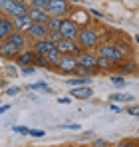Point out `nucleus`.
<instances>
[{"label": "nucleus", "mask_w": 139, "mask_h": 147, "mask_svg": "<svg viewBox=\"0 0 139 147\" xmlns=\"http://www.w3.org/2000/svg\"><path fill=\"white\" fill-rule=\"evenodd\" d=\"M28 135H32V137H42L44 135V131L42 129H30V133Z\"/></svg>", "instance_id": "nucleus-32"}, {"label": "nucleus", "mask_w": 139, "mask_h": 147, "mask_svg": "<svg viewBox=\"0 0 139 147\" xmlns=\"http://www.w3.org/2000/svg\"><path fill=\"white\" fill-rule=\"evenodd\" d=\"M24 36H30L32 40H42V38H48V28H46V24L32 22L30 28L24 32Z\"/></svg>", "instance_id": "nucleus-8"}, {"label": "nucleus", "mask_w": 139, "mask_h": 147, "mask_svg": "<svg viewBox=\"0 0 139 147\" xmlns=\"http://www.w3.org/2000/svg\"><path fill=\"white\" fill-rule=\"evenodd\" d=\"M6 40H8L14 48H18L20 52L26 50V36H24L22 32H16V30H14L12 34H8V36H6Z\"/></svg>", "instance_id": "nucleus-12"}, {"label": "nucleus", "mask_w": 139, "mask_h": 147, "mask_svg": "<svg viewBox=\"0 0 139 147\" xmlns=\"http://www.w3.org/2000/svg\"><path fill=\"white\" fill-rule=\"evenodd\" d=\"M111 82H113L115 86H125V76H113Z\"/></svg>", "instance_id": "nucleus-29"}, {"label": "nucleus", "mask_w": 139, "mask_h": 147, "mask_svg": "<svg viewBox=\"0 0 139 147\" xmlns=\"http://www.w3.org/2000/svg\"><path fill=\"white\" fill-rule=\"evenodd\" d=\"M18 92H20V88L14 86V88H8V90H6V96H16Z\"/></svg>", "instance_id": "nucleus-33"}, {"label": "nucleus", "mask_w": 139, "mask_h": 147, "mask_svg": "<svg viewBox=\"0 0 139 147\" xmlns=\"http://www.w3.org/2000/svg\"><path fill=\"white\" fill-rule=\"evenodd\" d=\"M14 2H18V4H28V0H14Z\"/></svg>", "instance_id": "nucleus-40"}, {"label": "nucleus", "mask_w": 139, "mask_h": 147, "mask_svg": "<svg viewBox=\"0 0 139 147\" xmlns=\"http://www.w3.org/2000/svg\"><path fill=\"white\" fill-rule=\"evenodd\" d=\"M14 4H16L14 0H0V12H2L4 16H8L10 10L14 8Z\"/></svg>", "instance_id": "nucleus-21"}, {"label": "nucleus", "mask_w": 139, "mask_h": 147, "mask_svg": "<svg viewBox=\"0 0 139 147\" xmlns=\"http://www.w3.org/2000/svg\"><path fill=\"white\" fill-rule=\"evenodd\" d=\"M93 147H109V143H107V141H103V139H97V141L93 143Z\"/></svg>", "instance_id": "nucleus-36"}, {"label": "nucleus", "mask_w": 139, "mask_h": 147, "mask_svg": "<svg viewBox=\"0 0 139 147\" xmlns=\"http://www.w3.org/2000/svg\"><path fill=\"white\" fill-rule=\"evenodd\" d=\"M109 109H111V111H115V113H119V111H121V107H119L117 103H111V105H109Z\"/></svg>", "instance_id": "nucleus-38"}, {"label": "nucleus", "mask_w": 139, "mask_h": 147, "mask_svg": "<svg viewBox=\"0 0 139 147\" xmlns=\"http://www.w3.org/2000/svg\"><path fill=\"white\" fill-rule=\"evenodd\" d=\"M74 2H86V0H74Z\"/></svg>", "instance_id": "nucleus-41"}, {"label": "nucleus", "mask_w": 139, "mask_h": 147, "mask_svg": "<svg viewBox=\"0 0 139 147\" xmlns=\"http://www.w3.org/2000/svg\"><path fill=\"white\" fill-rule=\"evenodd\" d=\"M34 66H38V68H50V66H48L46 56H40V54H36V58H34Z\"/></svg>", "instance_id": "nucleus-25"}, {"label": "nucleus", "mask_w": 139, "mask_h": 147, "mask_svg": "<svg viewBox=\"0 0 139 147\" xmlns=\"http://www.w3.org/2000/svg\"><path fill=\"white\" fill-rule=\"evenodd\" d=\"M109 99L111 101H131V96H127V94H111Z\"/></svg>", "instance_id": "nucleus-26"}, {"label": "nucleus", "mask_w": 139, "mask_h": 147, "mask_svg": "<svg viewBox=\"0 0 139 147\" xmlns=\"http://www.w3.org/2000/svg\"><path fill=\"white\" fill-rule=\"evenodd\" d=\"M52 48H54V44H52L48 38L34 40V44H32V52H34V54H40V56H46V54H48Z\"/></svg>", "instance_id": "nucleus-11"}, {"label": "nucleus", "mask_w": 139, "mask_h": 147, "mask_svg": "<svg viewBox=\"0 0 139 147\" xmlns=\"http://www.w3.org/2000/svg\"><path fill=\"white\" fill-rule=\"evenodd\" d=\"M30 90H46V92H50V88H48L44 82H40V84H32V86H30Z\"/></svg>", "instance_id": "nucleus-30"}, {"label": "nucleus", "mask_w": 139, "mask_h": 147, "mask_svg": "<svg viewBox=\"0 0 139 147\" xmlns=\"http://www.w3.org/2000/svg\"><path fill=\"white\" fill-rule=\"evenodd\" d=\"M56 68L62 74H76V70H78V60L72 54H62L60 60H58V64H56Z\"/></svg>", "instance_id": "nucleus-5"}, {"label": "nucleus", "mask_w": 139, "mask_h": 147, "mask_svg": "<svg viewBox=\"0 0 139 147\" xmlns=\"http://www.w3.org/2000/svg\"><path fill=\"white\" fill-rule=\"evenodd\" d=\"M115 147H135V141L133 139H125V141H119Z\"/></svg>", "instance_id": "nucleus-31"}, {"label": "nucleus", "mask_w": 139, "mask_h": 147, "mask_svg": "<svg viewBox=\"0 0 139 147\" xmlns=\"http://www.w3.org/2000/svg\"><path fill=\"white\" fill-rule=\"evenodd\" d=\"M95 66H97V70H103V72H105V70H109L113 64H111L107 58H101V56H97V62H95Z\"/></svg>", "instance_id": "nucleus-23"}, {"label": "nucleus", "mask_w": 139, "mask_h": 147, "mask_svg": "<svg viewBox=\"0 0 139 147\" xmlns=\"http://www.w3.org/2000/svg\"><path fill=\"white\" fill-rule=\"evenodd\" d=\"M30 4L28 6H32V8H40V10H46L48 4H50V0H28Z\"/></svg>", "instance_id": "nucleus-24"}, {"label": "nucleus", "mask_w": 139, "mask_h": 147, "mask_svg": "<svg viewBox=\"0 0 139 147\" xmlns=\"http://www.w3.org/2000/svg\"><path fill=\"white\" fill-rule=\"evenodd\" d=\"M18 52H20V50L14 48L8 40H2V42H0V58H4V60H14V58L18 56Z\"/></svg>", "instance_id": "nucleus-9"}, {"label": "nucleus", "mask_w": 139, "mask_h": 147, "mask_svg": "<svg viewBox=\"0 0 139 147\" xmlns=\"http://www.w3.org/2000/svg\"><path fill=\"white\" fill-rule=\"evenodd\" d=\"M70 96H74L76 99H90L93 96V90L90 86H78L70 92Z\"/></svg>", "instance_id": "nucleus-14"}, {"label": "nucleus", "mask_w": 139, "mask_h": 147, "mask_svg": "<svg viewBox=\"0 0 139 147\" xmlns=\"http://www.w3.org/2000/svg\"><path fill=\"white\" fill-rule=\"evenodd\" d=\"M22 74H26V76L34 74V66H22Z\"/></svg>", "instance_id": "nucleus-34"}, {"label": "nucleus", "mask_w": 139, "mask_h": 147, "mask_svg": "<svg viewBox=\"0 0 139 147\" xmlns=\"http://www.w3.org/2000/svg\"><path fill=\"white\" fill-rule=\"evenodd\" d=\"M28 12V4H14V8L10 10V14H8V18H18V16H24Z\"/></svg>", "instance_id": "nucleus-17"}, {"label": "nucleus", "mask_w": 139, "mask_h": 147, "mask_svg": "<svg viewBox=\"0 0 139 147\" xmlns=\"http://www.w3.org/2000/svg\"><path fill=\"white\" fill-rule=\"evenodd\" d=\"M70 20H74L76 24L80 26V22H84V24L88 22V16H86L84 10H76V12H72V18H70Z\"/></svg>", "instance_id": "nucleus-22"}, {"label": "nucleus", "mask_w": 139, "mask_h": 147, "mask_svg": "<svg viewBox=\"0 0 139 147\" xmlns=\"http://www.w3.org/2000/svg\"><path fill=\"white\" fill-rule=\"evenodd\" d=\"M46 12L56 18H66L70 14V0H50Z\"/></svg>", "instance_id": "nucleus-4"}, {"label": "nucleus", "mask_w": 139, "mask_h": 147, "mask_svg": "<svg viewBox=\"0 0 139 147\" xmlns=\"http://www.w3.org/2000/svg\"><path fill=\"white\" fill-rule=\"evenodd\" d=\"M119 72L125 74V76H127V74H131V72H135V64H133V62H129V66H121V68H119Z\"/></svg>", "instance_id": "nucleus-27"}, {"label": "nucleus", "mask_w": 139, "mask_h": 147, "mask_svg": "<svg viewBox=\"0 0 139 147\" xmlns=\"http://www.w3.org/2000/svg\"><path fill=\"white\" fill-rule=\"evenodd\" d=\"M2 18H4V14H2V12H0V20H2Z\"/></svg>", "instance_id": "nucleus-42"}, {"label": "nucleus", "mask_w": 139, "mask_h": 147, "mask_svg": "<svg viewBox=\"0 0 139 147\" xmlns=\"http://www.w3.org/2000/svg\"><path fill=\"white\" fill-rule=\"evenodd\" d=\"M129 113H131V115H137L139 109H137V107H131V109H129Z\"/></svg>", "instance_id": "nucleus-39"}, {"label": "nucleus", "mask_w": 139, "mask_h": 147, "mask_svg": "<svg viewBox=\"0 0 139 147\" xmlns=\"http://www.w3.org/2000/svg\"><path fill=\"white\" fill-rule=\"evenodd\" d=\"M56 46V50L60 52V54H72V56H78L80 52H82V48L78 46V42L76 40H60L58 44H54Z\"/></svg>", "instance_id": "nucleus-7"}, {"label": "nucleus", "mask_w": 139, "mask_h": 147, "mask_svg": "<svg viewBox=\"0 0 139 147\" xmlns=\"http://www.w3.org/2000/svg\"><path fill=\"white\" fill-rule=\"evenodd\" d=\"M60 24H62V18H56V16H50L46 22L48 32H58L60 30Z\"/></svg>", "instance_id": "nucleus-19"}, {"label": "nucleus", "mask_w": 139, "mask_h": 147, "mask_svg": "<svg viewBox=\"0 0 139 147\" xmlns=\"http://www.w3.org/2000/svg\"><path fill=\"white\" fill-rule=\"evenodd\" d=\"M76 42H78V46H80L82 50L95 48V46H97V42H99V36H97V32H95L93 28L86 26V28H80V30H78Z\"/></svg>", "instance_id": "nucleus-1"}, {"label": "nucleus", "mask_w": 139, "mask_h": 147, "mask_svg": "<svg viewBox=\"0 0 139 147\" xmlns=\"http://www.w3.org/2000/svg\"><path fill=\"white\" fill-rule=\"evenodd\" d=\"M62 127H64V129H74V131H76V129H80L82 125H80V123H68V125H62Z\"/></svg>", "instance_id": "nucleus-35"}, {"label": "nucleus", "mask_w": 139, "mask_h": 147, "mask_svg": "<svg viewBox=\"0 0 139 147\" xmlns=\"http://www.w3.org/2000/svg\"><path fill=\"white\" fill-rule=\"evenodd\" d=\"M34 58H36V54H34L32 50H22V52H18V56H16L14 60H16V64H20V66H32V64H34Z\"/></svg>", "instance_id": "nucleus-13"}, {"label": "nucleus", "mask_w": 139, "mask_h": 147, "mask_svg": "<svg viewBox=\"0 0 139 147\" xmlns=\"http://www.w3.org/2000/svg\"><path fill=\"white\" fill-rule=\"evenodd\" d=\"M12 24H14V30L16 32H26L30 24H32V20H30V16L28 14H24V16H18V18H12Z\"/></svg>", "instance_id": "nucleus-15"}, {"label": "nucleus", "mask_w": 139, "mask_h": 147, "mask_svg": "<svg viewBox=\"0 0 139 147\" xmlns=\"http://www.w3.org/2000/svg\"><path fill=\"white\" fill-rule=\"evenodd\" d=\"M12 32H14V24H12V18L4 16V18L0 20V42H2V40H6V36H8V34H12Z\"/></svg>", "instance_id": "nucleus-16"}, {"label": "nucleus", "mask_w": 139, "mask_h": 147, "mask_svg": "<svg viewBox=\"0 0 139 147\" xmlns=\"http://www.w3.org/2000/svg\"><path fill=\"white\" fill-rule=\"evenodd\" d=\"M76 60H78V66L80 68H86V70H90V72L97 74V66H95V62H97V56L93 54L92 50H82L78 56H76Z\"/></svg>", "instance_id": "nucleus-3"}, {"label": "nucleus", "mask_w": 139, "mask_h": 147, "mask_svg": "<svg viewBox=\"0 0 139 147\" xmlns=\"http://www.w3.org/2000/svg\"><path fill=\"white\" fill-rule=\"evenodd\" d=\"M12 131L22 133V135H28V133H30V129H28V127H24V125H14V127H12Z\"/></svg>", "instance_id": "nucleus-28"}, {"label": "nucleus", "mask_w": 139, "mask_h": 147, "mask_svg": "<svg viewBox=\"0 0 139 147\" xmlns=\"http://www.w3.org/2000/svg\"><path fill=\"white\" fill-rule=\"evenodd\" d=\"M26 14L30 16V20H32V22H38V24H46L48 18H50V14H48L46 10L32 8V6H28V12H26Z\"/></svg>", "instance_id": "nucleus-10"}, {"label": "nucleus", "mask_w": 139, "mask_h": 147, "mask_svg": "<svg viewBox=\"0 0 139 147\" xmlns=\"http://www.w3.org/2000/svg\"><path fill=\"white\" fill-rule=\"evenodd\" d=\"M97 48V54L95 56H101V58H107L111 64H117L123 60V52L119 46L115 44H101V46H95Z\"/></svg>", "instance_id": "nucleus-2"}, {"label": "nucleus", "mask_w": 139, "mask_h": 147, "mask_svg": "<svg viewBox=\"0 0 139 147\" xmlns=\"http://www.w3.org/2000/svg\"><path fill=\"white\" fill-rule=\"evenodd\" d=\"M60 56H62V54H60V52L56 50V46H54V48H52V50H50V52L46 54L48 66H50V68H52V66H56V64H58V60H60Z\"/></svg>", "instance_id": "nucleus-18"}, {"label": "nucleus", "mask_w": 139, "mask_h": 147, "mask_svg": "<svg viewBox=\"0 0 139 147\" xmlns=\"http://www.w3.org/2000/svg\"><path fill=\"white\" fill-rule=\"evenodd\" d=\"M78 30H80V26L76 24L74 20H70V18H62V24H60V36L64 38V40H76V36H78Z\"/></svg>", "instance_id": "nucleus-6"}, {"label": "nucleus", "mask_w": 139, "mask_h": 147, "mask_svg": "<svg viewBox=\"0 0 139 147\" xmlns=\"http://www.w3.org/2000/svg\"><path fill=\"white\" fill-rule=\"evenodd\" d=\"M8 109H10V105H8V103H4V105H0V115H4V113H6Z\"/></svg>", "instance_id": "nucleus-37"}, {"label": "nucleus", "mask_w": 139, "mask_h": 147, "mask_svg": "<svg viewBox=\"0 0 139 147\" xmlns=\"http://www.w3.org/2000/svg\"><path fill=\"white\" fill-rule=\"evenodd\" d=\"M88 84H90V78H84V76H76V78L68 80V86H72V88H78V86H88Z\"/></svg>", "instance_id": "nucleus-20"}]
</instances>
